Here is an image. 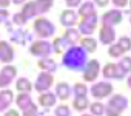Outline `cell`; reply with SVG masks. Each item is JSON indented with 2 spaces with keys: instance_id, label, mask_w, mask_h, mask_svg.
Here are the masks:
<instances>
[{
  "instance_id": "1",
  "label": "cell",
  "mask_w": 131,
  "mask_h": 116,
  "mask_svg": "<svg viewBox=\"0 0 131 116\" xmlns=\"http://www.w3.org/2000/svg\"><path fill=\"white\" fill-rule=\"evenodd\" d=\"M86 64V51L82 46H70L63 54V65L73 70V71H80L83 70Z\"/></svg>"
},
{
  "instance_id": "2",
  "label": "cell",
  "mask_w": 131,
  "mask_h": 116,
  "mask_svg": "<svg viewBox=\"0 0 131 116\" xmlns=\"http://www.w3.org/2000/svg\"><path fill=\"white\" fill-rule=\"evenodd\" d=\"M126 107H128V99L122 94H114L108 101V105L105 108V114L106 116H120Z\"/></svg>"
},
{
  "instance_id": "3",
  "label": "cell",
  "mask_w": 131,
  "mask_h": 116,
  "mask_svg": "<svg viewBox=\"0 0 131 116\" xmlns=\"http://www.w3.org/2000/svg\"><path fill=\"white\" fill-rule=\"evenodd\" d=\"M34 30H36L37 36L42 37V39H45V37H52L54 33H56V26H54L48 19H45V17L36 19V22H34Z\"/></svg>"
},
{
  "instance_id": "4",
  "label": "cell",
  "mask_w": 131,
  "mask_h": 116,
  "mask_svg": "<svg viewBox=\"0 0 131 116\" xmlns=\"http://www.w3.org/2000/svg\"><path fill=\"white\" fill-rule=\"evenodd\" d=\"M52 45L51 43H48L46 40H37V42H34L31 46H29V53L32 54V56H39V57H48L49 54H51V51H52V48H51Z\"/></svg>"
},
{
  "instance_id": "5",
  "label": "cell",
  "mask_w": 131,
  "mask_h": 116,
  "mask_svg": "<svg viewBox=\"0 0 131 116\" xmlns=\"http://www.w3.org/2000/svg\"><path fill=\"white\" fill-rule=\"evenodd\" d=\"M99 73H100V64L97 61L93 59V61H90V62L85 64V67H83V79H85V82L96 81L97 76H99Z\"/></svg>"
},
{
  "instance_id": "6",
  "label": "cell",
  "mask_w": 131,
  "mask_h": 116,
  "mask_svg": "<svg viewBox=\"0 0 131 116\" xmlns=\"http://www.w3.org/2000/svg\"><path fill=\"white\" fill-rule=\"evenodd\" d=\"M96 26H97V16H96V14L86 16V17H83V20L79 23V33L90 36V34L94 33Z\"/></svg>"
},
{
  "instance_id": "7",
  "label": "cell",
  "mask_w": 131,
  "mask_h": 116,
  "mask_svg": "<svg viewBox=\"0 0 131 116\" xmlns=\"http://www.w3.org/2000/svg\"><path fill=\"white\" fill-rule=\"evenodd\" d=\"M52 82H54L52 74H51V73H46V71H42V73L39 74V78H37V81H36V85H34V87H36V90H37V91L45 93V91H49V88H51Z\"/></svg>"
},
{
  "instance_id": "8",
  "label": "cell",
  "mask_w": 131,
  "mask_h": 116,
  "mask_svg": "<svg viewBox=\"0 0 131 116\" xmlns=\"http://www.w3.org/2000/svg\"><path fill=\"white\" fill-rule=\"evenodd\" d=\"M113 93V85L108 84V82H97L91 87V94L96 98V99H103V98H108L110 94Z\"/></svg>"
},
{
  "instance_id": "9",
  "label": "cell",
  "mask_w": 131,
  "mask_h": 116,
  "mask_svg": "<svg viewBox=\"0 0 131 116\" xmlns=\"http://www.w3.org/2000/svg\"><path fill=\"white\" fill-rule=\"evenodd\" d=\"M16 76H17V68L16 67H13V65L3 67L2 71H0V88H6Z\"/></svg>"
},
{
  "instance_id": "10",
  "label": "cell",
  "mask_w": 131,
  "mask_h": 116,
  "mask_svg": "<svg viewBox=\"0 0 131 116\" xmlns=\"http://www.w3.org/2000/svg\"><path fill=\"white\" fill-rule=\"evenodd\" d=\"M99 39H100L102 43L111 45L116 40V31H114V28L110 26V25H102L100 30H99Z\"/></svg>"
},
{
  "instance_id": "11",
  "label": "cell",
  "mask_w": 131,
  "mask_h": 116,
  "mask_svg": "<svg viewBox=\"0 0 131 116\" xmlns=\"http://www.w3.org/2000/svg\"><path fill=\"white\" fill-rule=\"evenodd\" d=\"M102 71L106 79H123V76H125V73L119 68L117 64H106Z\"/></svg>"
},
{
  "instance_id": "12",
  "label": "cell",
  "mask_w": 131,
  "mask_h": 116,
  "mask_svg": "<svg viewBox=\"0 0 131 116\" xmlns=\"http://www.w3.org/2000/svg\"><path fill=\"white\" fill-rule=\"evenodd\" d=\"M13 59H14V50H13V46L8 42L2 40V42H0V62L9 64Z\"/></svg>"
},
{
  "instance_id": "13",
  "label": "cell",
  "mask_w": 131,
  "mask_h": 116,
  "mask_svg": "<svg viewBox=\"0 0 131 116\" xmlns=\"http://www.w3.org/2000/svg\"><path fill=\"white\" fill-rule=\"evenodd\" d=\"M120 22H122V13L119 9H111V11H108L102 16V25L113 26V25H117Z\"/></svg>"
},
{
  "instance_id": "14",
  "label": "cell",
  "mask_w": 131,
  "mask_h": 116,
  "mask_svg": "<svg viewBox=\"0 0 131 116\" xmlns=\"http://www.w3.org/2000/svg\"><path fill=\"white\" fill-rule=\"evenodd\" d=\"M60 23L63 26H67V28H73L77 23V14L73 9H65L60 14Z\"/></svg>"
},
{
  "instance_id": "15",
  "label": "cell",
  "mask_w": 131,
  "mask_h": 116,
  "mask_svg": "<svg viewBox=\"0 0 131 116\" xmlns=\"http://www.w3.org/2000/svg\"><path fill=\"white\" fill-rule=\"evenodd\" d=\"M14 101V93L11 90H2L0 91V111H5L8 110V107L13 104Z\"/></svg>"
},
{
  "instance_id": "16",
  "label": "cell",
  "mask_w": 131,
  "mask_h": 116,
  "mask_svg": "<svg viewBox=\"0 0 131 116\" xmlns=\"http://www.w3.org/2000/svg\"><path fill=\"white\" fill-rule=\"evenodd\" d=\"M16 104H17V107H19L22 111H25V110L34 107V102H32L29 93H20V94L16 98Z\"/></svg>"
},
{
  "instance_id": "17",
  "label": "cell",
  "mask_w": 131,
  "mask_h": 116,
  "mask_svg": "<svg viewBox=\"0 0 131 116\" xmlns=\"http://www.w3.org/2000/svg\"><path fill=\"white\" fill-rule=\"evenodd\" d=\"M56 101H57V96L54 93H49V91H45L39 96V104L43 107V108H49V107H54L56 105Z\"/></svg>"
},
{
  "instance_id": "18",
  "label": "cell",
  "mask_w": 131,
  "mask_h": 116,
  "mask_svg": "<svg viewBox=\"0 0 131 116\" xmlns=\"http://www.w3.org/2000/svg\"><path fill=\"white\" fill-rule=\"evenodd\" d=\"M70 94H71V87L67 82L57 84V87H56V96L57 98H60L62 101H67L70 98Z\"/></svg>"
},
{
  "instance_id": "19",
  "label": "cell",
  "mask_w": 131,
  "mask_h": 116,
  "mask_svg": "<svg viewBox=\"0 0 131 116\" xmlns=\"http://www.w3.org/2000/svg\"><path fill=\"white\" fill-rule=\"evenodd\" d=\"M52 46H54V51H56V53H62V51H65V50H68L70 46H73V43L63 36V37H57V39L54 40Z\"/></svg>"
},
{
  "instance_id": "20",
  "label": "cell",
  "mask_w": 131,
  "mask_h": 116,
  "mask_svg": "<svg viewBox=\"0 0 131 116\" xmlns=\"http://www.w3.org/2000/svg\"><path fill=\"white\" fill-rule=\"evenodd\" d=\"M39 67L43 71H46V73H54L57 70V64L52 59H49V57H43V59H40L39 61Z\"/></svg>"
},
{
  "instance_id": "21",
  "label": "cell",
  "mask_w": 131,
  "mask_h": 116,
  "mask_svg": "<svg viewBox=\"0 0 131 116\" xmlns=\"http://www.w3.org/2000/svg\"><path fill=\"white\" fill-rule=\"evenodd\" d=\"M80 43H82V48H83L86 53H94V51H96V48H97V42H96L93 37H90V36L83 37Z\"/></svg>"
},
{
  "instance_id": "22",
  "label": "cell",
  "mask_w": 131,
  "mask_h": 116,
  "mask_svg": "<svg viewBox=\"0 0 131 116\" xmlns=\"http://www.w3.org/2000/svg\"><path fill=\"white\" fill-rule=\"evenodd\" d=\"M52 0H34V5H36V9H37V13H40V14H43V13H46V11H49L51 9V6H52Z\"/></svg>"
},
{
  "instance_id": "23",
  "label": "cell",
  "mask_w": 131,
  "mask_h": 116,
  "mask_svg": "<svg viewBox=\"0 0 131 116\" xmlns=\"http://www.w3.org/2000/svg\"><path fill=\"white\" fill-rule=\"evenodd\" d=\"M36 14H37V9H36L34 2L26 3V5L23 6V9H22V16H23L26 20H28V19H34V17H36Z\"/></svg>"
},
{
  "instance_id": "24",
  "label": "cell",
  "mask_w": 131,
  "mask_h": 116,
  "mask_svg": "<svg viewBox=\"0 0 131 116\" xmlns=\"http://www.w3.org/2000/svg\"><path fill=\"white\" fill-rule=\"evenodd\" d=\"M16 88H17L20 93H29V91L32 90V85H31L29 79H26V78H20V79H17Z\"/></svg>"
},
{
  "instance_id": "25",
  "label": "cell",
  "mask_w": 131,
  "mask_h": 116,
  "mask_svg": "<svg viewBox=\"0 0 131 116\" xmlns=\"http://www.w3.org/2000/svg\"><path fill=\"white\" fill-rule=\"evenodd\" d=\"M73 107H74V110H77V111H83V110H86V108L90 107V102H88L86 98H74Z\"/></svg>"
},
{
  "instance_id": "26",
  "label": "cell",
  "mask_w": 131,
  "mask_h": 116,
  "mask_svg": "<svg viewBox=\"0 0 131 116\" xmlns=\"http://www.w3.org/2000/svg\"><path fill=\"white\" fill-rule=\"evenodd\" d=\"M90 110L93 116H103L105 114V105L102 102H93L90 104Z\"/></svg>"
},
{
  "instance_id": "27",
  "label": "cell",
  "mask_w": 131,
  "mask_h": 116,
  "mask_svg": "<svg viewBox=\"0 0 131 116\" xmlns=\"http://www.w3.org/2000/svg\"><path fill=\"white\" fill-rule=\"evenodd\" d=\"M79 14H80L82 17H86V16L96 14V11H94V5H93L91 2H85V3L80 6V9H79Z\"/></svg>"
},
{
  "instance_id": "28",
  "label": "cell",
  "mask_w": 131,
  "mask_h": 116,
  "mask_svg": "<svg viewBox=\"0 0 131 116\" xmlns=\"http://www.w3.org/2000/svg\"><path fill=\"white\" fill-rule=\"evenodd\" d=\"M65 37H67L73 45L80 39V33L77 31V30H74V28H67V31H65Z\"/></svg>"
},
{
  "instance_id": "29",
  "label": "cell",
  "mask_w": 131,
  "mask_h": 116,
  "mask_svg": "<svg viewBox=\"0 0 131 116\" xmlns=\"http://www.w3.org/2000/svg\"><path fill=\"white\" fill-rule=\"evenodd\" d=\"M73 91H74V96H76V98H86L88 88H86L85 84H74Z\"/></svg>"
},
{
  "instance_id": "30",
  "label": "cell",
  "mask_w": 131,
  "mask_h": 116,
  "mask_svg": "<svg viewBox=\"0 0 131 116\" xmlns=\"http://www.w3.org/2000/svg\"><path fill=\"white\" fill-rule=\"evenodd\" d=\"M119 65V68L126 74V73H129L131 71V57H128V56H123L122 59H120V62L117 64Z\"/></svg>"
},
{
  "instance_id": "31",
  "label": "cell",
  "mask_w": 131,
  "mask_h": 116,
  "mask_svg": "<svg viewBox=\"0 0 131 116\" xmlns=\"http://www.w3.org/2000/svg\"><path fill=\"white\" fill-rule=\"evenodd\" d=\"M123 53H125V51L120 48V45H119V43H111V45H110V48H108V54H110L111 57H120Z\"/></svg>"
},
{
  "instance_id": "32",
  "label": "cell",
  "mask_w": 131,
  "mask_h": 116,
  "mask_svg": "<svg viewBox=\"0 0 131 116\" xmlns=\"http://www.w3.org/2000/svg\"><path fill=\"white\" fill-rule=\"evenodd\" d=\"M54 116H71V110L68 105H59L54 110Z\"/></svg>"
},
{
  "instance_id": "33",
  "label": "cell",
  "mask_w": 131,
  "mask_h": 116,
  "mask_svg": "<svg viewBox=\"0 0 131 116\" xmlns=\"http://www.w3.org/2000/svg\"><path fill=\"white\" fill-rule=\"evenodd\" d=\"M119 45H120V48L123 51H129L131 50V39L126 37V36H123V37L119 39Z\"/></svg>"
},
{
  "instance_id": "34",
  "label": "cell",
  "mask_w": 131,
  "mask_h": 116,
  "mask_svg": "<svg viewBox=\"0 0 131 116\" xmlns=\"http://www.w3.org/2000/svg\"><path fill=\"white\" fill-rule=\"evenodd\" d=\"M13 22H14L16 25H25V23H26V19L22 16V13H19V14H14Z\"/></svg>"
},
{
  "instance_id": "35",
  "label": "cell",
  "mask_w": 131,
  "mask_h": 116,
  "mask_svg": "<svg viewBox=\"0 0 131 116\" xmlns=\"http://www.w3.org/2000/svg\"><path fill=\"white\" fill-rule=\"evenodd\" d=\"M23 116H39V113H37V107L34 105V107L25 110V111H23Z\"/></svg>"
},
{
  "instance_id": "36",
  "label": "cell",
  "mask_w": 131,
  "mask_h": 116,
  "mask_svg": "<svg viewBox=\"0 0 131 116\" xmlns=\"http://www.w3.org/2000/svg\"><path fill=\"white\" fill-rule=\"evenodd\" d=\"M65 2H67V5L70 8H76V6H79L82 3V0H65Z\"/></svg>"
},
{
  "instance_id": "37",
  "label": "cell",
  "mask_w": 131,
  "mask_h": 116,
  "mask_svg": "<svg viewBox=\"0 0 131 116\" xmlns=\"http://www.w3.org/2000/svg\"><path fill=\"white\" fill-rule=\"evenodd\" d=\"M113 3L117 6V8H125L128 5V0H113Z\"/></svg>"
},
{
  "instance_id": "38",
  "label": "cell",
  "mask_w": 131,
  "mask_h": 116,
  "mask_svg": "<svg viewBox=\"0 0 131 116\" xmlns=\"http://www.w3.org/2000/svg\"><path fill=\"white\" fill-rule=\"evenodd\" d=\"M6 17H8V11H6V9H0V23L5 22Z\"/></svg>"
},
{
  "instance_id": "39",
  "label": "cell",
  "mask_w": 131,
  "mask_h": 116,
  "mask_svg": "<svg viewBox=\"0 0 131 116\" xmlns=\"http://www.w3.org/2000/svg\"><path fill=\"white\" fill-rule=\"evenodd\" d=\"M94 2L97 3V6H106L110 0H94Z\"/></svg>"
},
{
  "instance_id": "40",
  "label": "cell",
  "mask_w": 131,
  "mask_h": 116,
  "mask_svg": "<svg viewBox=\"0 0 131 116\" xmlns=\"http://www.w3.org/2000/svg\"><path fill=\"white\" fill-rule=\"evenodd\" d=\"M3 116H19V111H16V110H8Z\"/></svg>"
},
{
  "instance_id": "41",
  "label": "cell",
  "mask_w": 131,
  "mask_h": 116,
  "mask_svg": "<svg viewBox=\"0 0 131 116\" xmlns=\"http://www.w3.org/2000/svg\"><path fill=\"white\" fill-rule=\"evenodd\" d=\"M8 5H9V0H0V6L5 8V6H8Z\"/></svg>"
},
{
  "instance_id": "42",
  "label": "cell",
  "mask_w": 131,
  "mask_h": 116,
  "mask_svg": "<svg viewBox=\"0 0 131 116\" xmlns=\"http://www.w3.org/2000/svg\"><path fill=\"white\" fill-rule=\"evenodd\" d=\"M13 2H14V3H17V5H20V3H23V2H25V0H13Z\"/></svg>"
},
{
  "instance_id": "43",
  "label": "cell",
  "mask_w": 131,
  "mask_h": 116,
  "mask_svg": "<svg viewBox=\"0 0 131 116\" xmlns=\"http://www.w3.org/2000/svg\"><path fill=\"white\" fill-rule=\"evenodd\" d=\"M128 87H129V88H131V76H129V78H128Z\"/></svg>"
},
{
  "instance_id": "44",
  "label": "cell",
  "mask_w": 131,
  "mask_h": 116,
  "mask_svg": "<svg viewBox=\"0 0 131 116\" xmlns=\"http://www.w3.org/2000/svg\"><path fill=\"white\" fill-rule=\"evenodd\" d=\"M82 116H93V114H82Z\"/></svg>"
},
{
  "instance_id": "45",
  "label": "cell",
  "mask_w": 131,
  "mask_h": 116,
  "mask_svg": "<svg viewBox=\"0 0 131 116\" xmlns=\"http://www.w3.org/2000/svg\"><path fill=\"white\" fill-rule=\"evenodd\" d=\"M129 23H131V17H129Z\"/></svg>"
},
{
  "instance_id": "46",
  "label": "cell",
  "mask_w": 131,
  "mask_h": 116,
  "mask_svg": "<svg viewBox=\"0 0 131 116\" xmlns=\"http://www.w3.org/2000/svg\"><path fill=\"white\" fill-rule=\"evenodd\" d=\"M129 6H131V2H129Z\"/></svg>"
}]
</instances>
